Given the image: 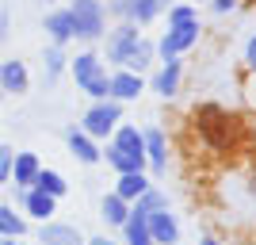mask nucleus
<instances>
[{"instance_id": "26", "label": "nucleus", "mask_w": 256, "mask_h": 245, "mask_svg": "<svg viewBox=\"0 0 256 245\" xmlns=\"http://www.w3.org/2000/svg\"><path fill=\"white\" fill-rule=\"evenodd\" d=\"M192 20H199L195 8H172L168 12V27H176V23H192Z\"/></svg>"}, {"instance_id": "29", "label": "nucleus", "mask_w": 256, "mask_h": 245, "mask_svg": "<svg viewBox=\"0 0 256 245\" xmlns=\"http://www.w3.org/2000/svg\"><path fill=\"white\" fill-rule=\"evenodd\" d=\"M248 65H252V69H256V39H252V43H248Z\"/></svg>"}, {"instance_id": "21", "label": "nucleus", "mask_w": 256, "mask_h": 245, "mask_svg": "<svg viewBox=\"0 0 256 245\" xmlns=\"http://www.w3.org/2000/svg\"><path fill=\"white\" fill-rule=\"evenodd\" d=\"M142 138H146V161L160 172L164 165H168V153H164V134H160V130H146Z\"/></svg>"}, {"instance_id": "11", "label": "nucleus", "mask_w": 256, "mask_h": 245, "mask_svg": "<svg viewBox=\"0 0 256 245\" xmlns=\"http://www.w3.org/2000/svg\"><path fill=\"white\" fill-rule=\"evenodd\" d=\"M23 211L31 214V218H38V222H50V214L58 211V199H50L46 192L27 188V192H23Z\"/></svg>"}, {"instance_id": "17", "label": "nucleus", "mask_w": 256, "mask_h": 245, "mask_svg": "<svg viewBox=\"0 0 256 245\" xmlns=\"http://www.w3.org/2000/svg\"><path fill=\"white\" fill-rule=\"evenodd\" d=\"M115 149L126 157H146V138L138 127H118L115 130Z\"/></svg>"}, {"instance_id": "6", "label": "nucleus", "mask_w": 256, "mask_h": 245, "mask_svg": "<svg viewBox=\"0 0 256 245\" xmlns=\"http://www.w3.org/2000/svg\"><path fill=\"white\" fill-rule=\"evenodd\" d=\"M164 4L168 0H115V12H122L134 27H142V23L157 20L160 12H164Z\"/></svg>"}, {"instance_id": "23", "label": "nucleus", "mask_w": 256, "mask_h": 245, "mask_svg": "<svg viewBox=\"0 0 256 245\" xmlns=\"http://www.w3.org/2000/svg\"><path fill=\"white\" fill-rule=\"evenodd\" d=\"M126 214H130V203H126V199H118L115 192L104 199V218H107L111 226H122V222H126Z\"/></svg>"}, {"instance_id": "1", "label": "nucleus", "mask_w": 256, "mask_h": 245, "mask_svg": "<svg viewBox=\"0 0 256 245\" xmlns=\"http://www.w3.org/2000/svg\"><path fill=\"white\" fill-rule=\"evenodd\" d=\"M195 127H199L203 142L210 149H218V153H230V149H237L245 142V123L237 115H230L226 107H218V104L195 107Z\"/></svg>"}, {"instance_id": "13", "label": "nucleus", "mask_w": 256, "mask_h": 245, "mask_svg": "<svg viewBox=\"0 0 256 245\" xmlns=\"http://www.w3.org/2000/svg\"><path fill=\"white\" fill-rule=\"evenodd\" d=\"M65 142H69V149H73V157H76V161H84V165H96V161L104 157V153L96 149V142L88 138L84 130H76V127L65 134Z\"/></svg>"}, {"instance_id": "27", "label": "nucleus", "mask_w": 256, "mask_h": 245, "mask_svg": "<svg viewBox=\"0 0 256 245\" xmlns=\"http://www.w3.org/2000/svg\"><path fill=\"white\" fill-rule=\"evenodd\" d=\"M12 161H16L12 146H0V180H8V176H12Z\"/></svg>"}, {"instance_id": "3", "label": "nucleus", "mask_w": 256, "mask_h": 245, "mask_svg": "<svg viewBox=\"0 0 256 245\" xmlns=\"http://www.w3.org/2000/svg\"><path fill=\"white\" fill-rule=\"evenodd\" d=\"M118 115H122V107L115 104V100H100V104H92L84 111V123H80V130H84L88 138H107L111 130H115Z\"/></svg>"}, {"instance_id": "18", "label": "nucleus", "mask_w": 256, "mask_h": 245, "mask_svg": "<svg viewBox=\"0 0 256 245\" xmlns=\"http://www.w3.org/2000/svg\"><path fill=\"white\" fill-rule=\"evenodd\" d=\"M146 192H150L146 172H126V176H118V184H115V195H118V199H126V203L142 199Z\"/></svg>"}, {"instance_id": "16", "label": "nucleus", "mask_w": 256, "mask_h": 245, "mask_svg": "<svg viewBox=\"0 0 256 245\" xmlns=\"http://www.w3.org/2000/svg\"><path fill=\"white\" fill-rule=\"evenodd\" d=\"M46 31H50L54 46H65V43H69V39L76 35V27H73V16H69V8H65V12H50V16H46Z\"/></svg>"}, {"instance_id": "33", "label": "nucleus", "mask_w": 256, "mask_h": 245, "mask_svg": "<svg viewBox=\"0 0 256 245\" xmlns=\"http://www.w3.org/2000/svg\"><path fill=\"white\" fill-rule=\"evenodd\" d=\"M42 4H54V0H42Z\"/></svg>"}, {"instance_id": "32", "label": "nucleus", "mask_w": 256, "mask_h": 245, "mask_svg": "<svg viewBox=\"0 0 256 245\" xmlns=\"http://www.w3.org/2000/svg\"><path fill=\"white\" fill-rule=\"evenodd\" d=\"M203 245H218V241H214V237H203Z\"/></svg>"}, {"instance_id": "10", "label": "nucleus", "mask_w": 256, "mask_h": 245, "mask_svg": "<svg viewBox=\"0 0 256 245\" xmlns=\"http://www.w3.org/2000/svg\"><path fill=\"white\" fill-rule=\"evenodd\" d=\"M38 157L34 153H16V161H12V180H16V188H34V176H38Z\"/></svg>"}, {"instance_id": "4", "label": "nucleus", "mask_w": 256, "mask_h": 245, "mask_svg": "<svg viewBox=\"0 0 256 245\" xmlns=\"http://www.w3.org/2000/svg\"><path fill=\"white\" fill-rule=\"evenodd\" d=\"M73 27L80 39H100L104 35V8H100V0H73Z\"/></svg>"}, {"instance_id": "24", "label": "nucleus", "mask_w": 256, "mask_h": 245, "mask_svg": "<svg viewBox=\"0 0 256 245\" xmlns=\"http://www.w3.org/2000/svg\"><path fill=\"white\" fill-rule=\"evenodd\" d=\"M23 230H27V222L20 214L12 207H0V237H23Z\"/></svg>"}, {"instance_id": "2", "label": "nucleus", "mask_w": 256, "mask_h": 245, "mask_svg": "<svg viewBox=\"0 0 256 245\" xmlns=\"http://www.w3.org/2000/svg\"><path fill=\"white\" fill-rule=\"evenodd\" d=\"M73 77H76V85L84 88L92 100H107V92H111V77H107L104 62H100L96 54H76V58H73Z\"/></svg>"}, {"instance_id": "19", "label": "nucleus", "mask_w": 256, "mask_h": 245, "mask_svg": "<svg viewBox=\"0 0 256 245\" xmlns=\"http://www.w3.org/2000/svg\"><path fill=\"white\" fill-rule=\"evenodd\" d=\"M180 73H184V62H180V58H168V65L157 73L153 88H157L160 96H176V88H180Z\"/></svg>"}, {"instance_id": "20", "label": "nucleus", "mask_w": 256, "mask_h": 245, "mask_svg": "<svg viewBox=\"0 0 256 245\" xmlns=\"http://www.w3.org/2000/svg\"><path fill=\"white\" fill-rule=\"evenodd\" d=\"M34 192H46L50 199H62V195L69 192V184H65L62 172H54V169H38V176H34Z\"/></svg>"}, {"instance_id": "5", "label": "nucleus", "mask_w": 256, "mask_h": 245, "mask_svg": "<svg viewBox=\"0 0 256 245\" xmlns=\"http://www.w3.org/2000/svg\"><path fill=\"white\" fill-rule=\"evenodd\" d=\"M195 39H199V20H192V23H176V27H168L164 31V39H160V58L168 62V58H180L188 46H195Z\"/></svg>"}, {"instance_id": "15", "label": "nucleus", "mask_w": 256, "mask_h": 245, "mask_svg": "<svg viewBox=\"0 0 256 245\" xmlns=\"http://www.w3.org/2000/svg\"><path fill=\"white\" fill-rule=\"evenodd\" d=\"M146 218H150L146 211L130 207L126 222H122V230H126V245H153V237H150V226H146Z\"/></svg>"}, {"instance_id": "8", "label": "nucleus", "mask_w": 256, "mask_h": 245, "mask_svg": "<svg viewBox=\"0 0 256 245\" xmlns=\"http://www.w3.org/2000/svg\"><path fill=\"white\" fill-rule=\"evenodd\" d=\"M146 226H150L153 245H176V237H180V226H176V218L168 214V207L153 211L150 218H146Z\"/></svg>"}, {"instance_id": "35", "label": "nucleus", "mask_w": 256, "mask_h": 245, "mask_svg": "<svg viewBox=\"0 0 256 245\" xmlns=\"http://www.w3.org/2000/svg\"><path fill=\"white\" fill-rule=\"evenodd\" d=\"M16 245H20V241H16Z\"/></svg>"}, {"instance_id": "31", "label": "nucleus", "mask_w": 256, "mask_h": 245, "mask_svg": "<svg viewBox=\"0 0 256 245\" xmlns=\"http://www.w3.org/2000/svg\"><path fill=\"white\" fill-rule=\"evenodd\" d=\"M16 241H20V237H0V245H16Z\"/></svg>"}, {"instance_id": "14", "label": "nucleus", "mask_w": 256, "mask_h": 245, "mask_svg": "<svg viewBox=\"0 0 256 245\" xmlns=\"http://www.w3.org/2000/svg\"><path fill=\"white\" fill-rule=\"evenodd\" d=\"M38 245H84V237L65 222H46L42 234H38Z\"/></svg>"}, {"instance_id": "28", "label": "nucleus", "mask_w": 256, "mask_h": 245, "mask_svg": "<svg viewBox=\"0 0 256 245\" xmlns=\"http://www.w3.org/2000/svg\"><path fill=\"white\" fill-rule=\"evenodd\" d=\"M237 0H214V12H234Z\"/></svg>"}, {"instance_id": "7", "label": "nucleus", "mask_w": 256, "mask_h": 245, "mask_svg": "<svg viewBox=\"0 0 256 245\" xmlns=\"http://www.w3.org/2000/svg\"><path fill=\"white\" fill-rule=\"evenodd\" d=\"M142 43V35H138V27L134 23H122V27H115V35L107 39V62H126V54L134 50V46Z\"/></svg>"}, {"instance_id": "25", "label": "nucleus", "mask_w": 256, "mask_h": 245, "mask_svg": "<svg viewBox=\"0 0 256 245\" xmlns=\"http://www.w3.org/2000/svg\"><path fill=\"white\" fill-rule=\"evenodd\" d=\"M62 69H65L62 46H50V50H46V81H58V77H62Z\"/></svg>"}, {"instance_id": "12", "label": "nucleus", "mask_w": 256, "mask_h": 245, "mask_svg": "<svg viewBox=\"0 0 256 245\" xmlns=\"http://www.w3.org/2000/svg\"><path fill=\"white\" fill-rule=\"evenodd\" d=\"M138 92H142V77L122 69V73L111 77V92H107V96L115 100V104H122V100H138Z\"/></svg>"}, {"instance_id": "30", "label": "nucleus", "mask_w": 256, "mask_h": 245, "mask_svg": "<svg viewBox=\"0 0 256 245\" xmlns=\"http://www.w3.org/2000/svg\"><path fill=\"white\" fill-rule=\"evenodd\" d=\"M84 245H115L111 237H92V241H84Z\"/></svg>"}, {"instance_id": "9", "label": "nucleus", "mask_w": 256, "mask_h": 245, "mask_svg": "<svg viewBox=\"0 0 256 245\" xmlns=\"http://www.w3.org/2000/svg\"><path fill=\"white\" fill-rule=\"evenodd\" d=\"M31 88V73H27V65L23 62H4L0 65V92H16L23 96Z\"/></svg>"}, {"instance_id": "34", "label": "nucleus", "mask_w": 256, "mask_h": 245, "mask_svg": "<svg viewBox=\"0 0 256 245\" xmlns=\"http://www.w3.org/2000/svg\"><path fill=\"white\" fill-rule=\"evenodd\" d=\"M0 100H4V92H0Z\"/></svg>"}, {"instance_id": "22", "label": "nucleus", "mask_w": 256, "mask_h": 245, "mask_svg": "<svg viewBox=\"0 0 256 245\" xmlns=\"http://www.w3.org/2000/svg\"><path fill=\"white\" fill-rule=\"evenodd\" d=\"M150 62H153V43H146V39H142V43L126 54V62H122V65H126V73H138V77H142V69H146Z\"/></svg>"}]
</instances>
